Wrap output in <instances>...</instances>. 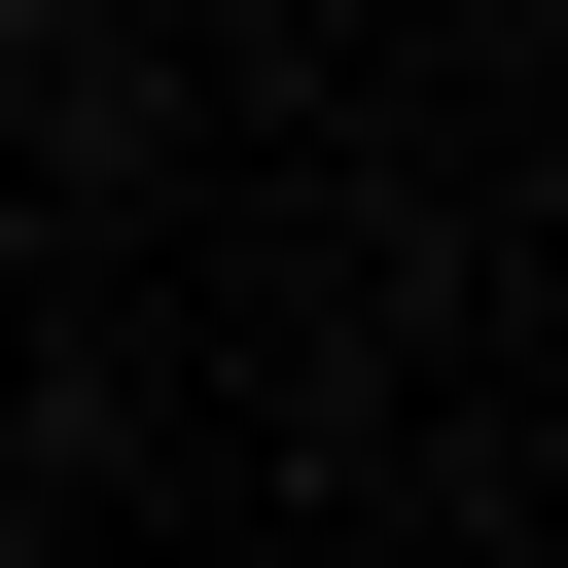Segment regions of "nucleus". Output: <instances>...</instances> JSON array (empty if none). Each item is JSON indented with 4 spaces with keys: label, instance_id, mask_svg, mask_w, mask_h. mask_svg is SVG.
<instances>
[{
    "label": "nucleus",
    "instance_id": "1",
    "mask_svg": "<svg viewBox=\"0 0 568 568\" xmlns=\"http://www.w3.org/2000/svg\"><path fill=\"white\" fill-rule=\"evenodd\" d=\"M0 36H36V0H0Z\"/></svg>",
    "mask_w": 568,
    "mask_h": 568
}]
</instances>
